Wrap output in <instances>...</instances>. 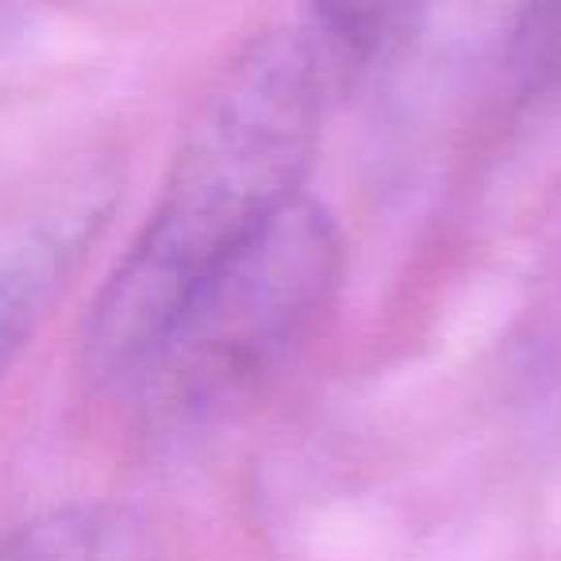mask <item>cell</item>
<instances>
[{
  "label": "cell",
  "mask_w": 561,
  "mask_h": 561,
  "mask_svg": "<svg viewBox=\"0 0 561 561\" xmlns=\"http://www.w3.org/2000/svg\"><path fill=\"white\" fill-rule=\"evenodd\" d=\"M323 127V62L297 27L257 32L201 93L147 224L96 293L81 369L127 392L193 289L305 196Z\"/></svg>",
  "instance_id": "1"
},
{
  "label": "cell",
  "mask_w": 561,
  "mask_h": 561,
  "mask_svg": "<svg viewBox=\"0 0 561 561\" xmlns=\"http://www.w3.org/2000/svg\"><path fill=\"white\" fill-rule=\"evenodd\" d=\"M343 285V239L300 196L181 305L127 392L150 435L188 443L254 404L320 335Z\"/></svg>",
  "instance_id": "2"
},
{
  "label": "cell",
  "mask_w": 561,
  "mask_h": 561,
  "mask_svg": "<svg viewBox=\"0 0 561 561\" xmlns=\"http://www.w3.org/2000/svg\"><path fill=\"white\" fill-rule=\"evenodd\" d=\"M116 201V173L93 165L73 173L50 201L0 239V385L24 358L50 308L108 227Z\"/></svg>",
  "instance_id": "3"
},
{
  "label": "cell",
  "mask_w": 561,
  "mask_h": 561,
  "mask_svg": "<svg viewBox=\"0 0 561 561\" xmlns=\"http://www.w3.org/2000/svg\"><path fill=\"white\" fill-rule=\"evenodd\" d=\"M0 561H158V538L135 507L81 500L0 535Z\"/></svg>",
  "instance_id": "4"
},
{
  "label": "cell",
  "mask_w": 561,
  "mask_h": 561,
  "mask_svg": "<svg viewBox=\"0 0 561 561\" xmlns=\"http://www.w3.org/2000/svg\"><path fill=\"white\" fill-rule=\"evenodd\" d=\"M504 66L515 93L527 101L561 93V0H515L504 32Z\"/></svg>",
  "instance_id": "5"
},
{
  "label": "cell",
  "mask_w": 561,
  "mask_h": 561,
  "mask_svg": "<svg viewBox=\"0 0 561 561\" xmlns=\"http://www.w3.org/2000/svg\"><path fill=\"white\" fill-rule=\"evenodd\" d=\"M408 0H312L320 27L354 55H369Z\"/></svg>",
  "instance_id": "6"
},
{
  "label": "cell",
  "mask_w": 561,
  "mask_h": 561,
  "mask_svg": "<svg viewBox=\"0 0 561 561\" xmlns=\"http://www.w3.org/2000/svg\"><path fill=\"white\" fill-rule=\"evenodd\" d=\"M35 0H0V50L9 47L20 32L27 27V12Z\"/></svg>",
  "instance_id": "7"
}]
</instances>
